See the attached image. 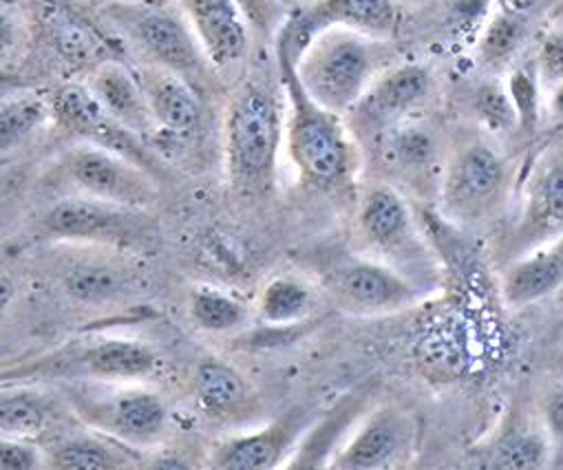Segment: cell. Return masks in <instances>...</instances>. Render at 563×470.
I'll use <instances>...</instances> for the list:
<instances>
[{"instance_id":"obj_1","label":"cell","mask_w":563,"mask_h":470,"mask_svg":"<svg viewBox=\"0 0 563 470\" xmlns=\"http://www.w3.org/2000/svg\"><path fill=\"white\" fill-rule=\"evenodd\" d=\"M278 69L288 100L286 146L295 168L310 186H343L356 168V148L343 115L317 104L299 82L295 65L280 54Z\"/></svg>"},{"instance_id":"obj_2","label":"cell","mask_w":563,"mask_h":470,"mask_svg":"<svg viewBox=\"0 0 563 470\" xmlns=\"http://www.w3.org/2000/svg\"><path fill=\"white\" fill-rule=\"evenodd\" d=\"M286 120L274 89L263 80L245 82L230 100L225 118V164L241 192L263 194L274 186Z\"/></svg>"},{"instance_id":"obj_3","label":"cell","mask_w":563,"mask_h":470,"mask_svg":"<svg viewBox=\"0 0 563 470\" xmlns=\"http://www.w3.org/2000/svg\"><path fill=\"white\" fill-rule=\"evenodd\" d=\"M295 69L317 104L336 115L352 113L383 74L378 41L343 27L328 30L312 41Z\"/></svg>"},{"instance_id":"obj_4","label":"cell","mask_w":563,"mask_h":470,"mask_svg":"<svg viewBox=\"0 0 563 470\" xmlns=\"http://www.w3.org/2000/svg\"><path fill=\"white\" fill-rule=\"evenodd\" d=\"M107 16L146 56V63L184 76L197 89L214 82L217 69L208 60L192 25L175 12L137 0H118L107 10Z\"/></svg>"},{"instance_id":"obj_5","label":"cell","mask_w":563,"mask_h":470,"mask_svg":"<svg viewBox=\"0 0 563 470\" xmlns=\"http://www.w3.org/2000/svg\"><path fill=\"white\" fill-rule=\"evenodd\" d=\"M63 175L96 199L148 210L159 199L155 175L140 164L89 142H76L60 157Z\"/></svg>"},{"instance_id":"obj_6","label":"cell","mask_w":563,"mask_h":470,"mask_svg":"<svg viewBox=\"0 0 563 470\" xmlns=\"http://www.w3.org/2000/svg\"><path fill=\"white\" fill-rule=\"evenodd\" d=\"M49 239L89 246H124L151 227L144 208H131L89 194L56 201L41 221Z\"/></svg>"},{"instance_id":"obj_7","label":"cell","mask_w":563,"mask_h":470,"mask_svg":"<svg viewBox=\"0 0 563 470\" xmlns=\"http://www.w3.org/2000/svg\"><path fill=\"white\" fill-rule=\"evenodd\" d=\"M49 104H52V115L54 124L71 139L76 142H89L102 148H109L155 177L162 170V164L155 159V155L148 153L146 144L142 142L140 135L133 131L124 128L118 124L93 98L87 85H76V82H65L56 87L54 91L47 93Z\"/></svg>"},{"instance_id":"obj_8","label":"cell","mask_w":563,"mask_h":470,"mask_svg":"<svg viewBox=\"0 0 563 470\" xmlns=\"http://www.w3.org/2000/svg\"><path fill=\"white\" fill-rule=\"evenodd\" d=\"M396 21V0H317L280 32L278 54L297 65L312 41L334 27L385 41L394 34Z\"/></svg>"},{"instance_id":"obj_9","label":"cell","mask_w":563,"mask_h":470,"mask_svg":"<svg viewBox=\"0 0 563 470\" xmlns=\"http://www.w3.org/2000/svg\"><path fill=\"white\" fill-rule=\"evenodd\" d=\"M506 183L501 157L486 144L460 148L442 179V214L451 221L473 223L488 216Z\"/></svg>"},{"instance_id":"obj_10","label":"cell","mask_w":563,"mask_h":470,"mask_svg":"<svg viewBox=\"0 0 563 470\" xmlns=\"http://www.w3.org/2000/svg\"><path fill=\"white\" fill-rule=\"evenodd\" d=\"M76 404L82 409L85 419L122 441L148 444L159 437L168 419L164 400L144 389H124L102 398H87Z\"/></svg>"},{"instance_id":"obj_11","label":"cell","mask_w":563,"mask_h":470,"mask_svg":"<svg viewBox=\"0 0 563 470\" xmlns=\"http://www.w3.org/2000/svg\"><path fill=\"white\" fill-rule=\"evenodd\" d=\"M336 299L356 314H387L416 305L422 292L389 266L356 261L341 268L332 281Z\"/></svg>"},{"instance_id":"obj_12","label":"cell","mask_w":563,"mask_h":470,"mask_svg":"<svg viewBox=\"0 0 563 470\" xmlns=\"http://www.w3.org/2000/svg\"><path fill=\"white\" fill-rule=\"evenodd\" d=\"M135 74L157 122L159 135L166 133L170 137H188L201 128L203 100L192 82L151 63L140 65Z\"/></svg>"},{"instance_id":"obj_13","label":"cell","mask_w":563,"mask_h":470,"mask_svg":"<svg viewBox=\"0 0 563 470\" xmlns=\"http://www.w3.org/2000/svg\"><path fill=\"white\" fill-rule=\"evenodd\" d=\"M181 3L217 74L234 69L247 54V23L239 0H181Z\"/></svg>"},{"instance_id":"obj_14","label":"cell","mask_w":563,"mask_h":470,"mask_svg":"<svg viewBox=\"0 0 563 470\" xmlns=\"http://www.w3.org/2000/svg\"><path fill=\"white\" fill-rule=\"evenodd\" d=\"M413 444V419L394 409H380L367 417L352 441L339 452L334 468L376 470L398 463Z\"/></svg>"},{"instance_id":"obj_15","label":"cell","mask_w":563,"mask_h":470,"mask_svg":"<svg viewBox=\"0 0 563 470\" xmlns=\"http://www.w3.org/2000/svg\"><path fill=\"white\" fill-rule=\"evenodd\" d=\"M98 104L124 128L133 131L142 139L159 135L157 122L146 102L144 89L137 80L135 69L118 63L115 58L104 60L89 71L85 82Z\"/></svg>"},{"instance_id":"obj_16","label":"cell","mask_w":563,"mask_h":470,"mask_svg":"<svg viewBox=\"0 0 563 470\" xmlns=\"http://www.w3.org/2000/svg\"><path fill=\"white\" fill-rule=\"evenodd\" d=\"M559 234H563V155L545 159L532 177L515 239L521 255H528Z\"/></svg>"},{"instance_id":"obj_17","label":"cell","mask_w":563,"mask_h":470,"mask_svg":"<svg viewBox=\"0 0 563 470\" xmlns=\"http://www.w3.org/2000/svg\"><path fill=\"white\" fill-rule=\"evenodd\" d=\"M433 89V76L422 65H400L383 71L354 109L367 122L387 131L413 113Z\"/></svg>"},{"instance_id":"obj_18","label":"cell","mask_w":563,"mask_h":470,"mask_svg":"<svg viewBox=\"0 0 563 470\" xmlns=\"http://www.w3.org/2000/svg\"><path fill=\"white\" fill-rule=\"evenodd\" d=\"M306 424L303 411L292 409L284 417L267 424L261 430H252L219 444L210 457V463L221 470H267L286 457L297 441L299 430Z\"/></svg>"},{"instance_id":"obj_19","label":"cell","mask_w":563,"mask_h":470,"mask_svg":"<svg viewBox=\"0 0 563 470\" xmlns=\"http://www.w3.org/2000/svg\"><path fill=\"white\" fill-rule=\"evenodd\" d=\"M358 232L367 246L398 253L413 237V219L405 197L387 181L365 188L358 199Z\"/></svg>"},{"instance_id":"obj_20","label":"cell","mask_w":563,"mask_h":470,"mask_svg":"<svg viewBox=\"0 0 563 470\" xmlns=\"http://www.w3.org/2000/svg\"><path fill=\"white\" fill-rule=\"evenodd\" d=\"M563 288V237L552 248L521 255L501 277V299L508 307L532 305Z\"/></svg>"},{"instance_id":"obj_21","label":"cell","mask_w":563,"mask_h":470,"mask_svg":"<svg viewBox=\"0 0 563 470\" xmlns=\"http://www.w3.org/2000/svg\"><path fill=\"white\" fill-rule=\"evenodd\" d=\"M133 279L124 264L107 255H85L69 264L63 286L69 299L85 305H102L122 296Z\"/></svg>"},{"instance_id":"obj_22","label":"cell","mask_w":563,"mask_h":470,"mask_svg":"<svg viewBox=\"0 0 563 470\" xmlns=\"http://www.w3.org/2000/svg\"><path fill=\"white\" fill-rule=\"evenodd\" d=\"M155 367L157 356L151 347L124 338L96 343L80 356V369L98 380H142Z\"/></svg>"},{"instance_id":"obj_23","label":"cell","mask_w":563,"mask_h":470,"mask_svg":"<svg viewBox=\"0 0 563 470\" xmlns=\"http://www.w3.org/2000/svg\"><path fill=\"white\" fill-rule=\"evenodd\" d=\"M195 398L212 417H230L250 402V387L230 365L206 358L195 371Z\"/></svg>"},{"instance_id":"obj_24","label":"cell","mask_w":563,"mask_h":470,"mask_svg":"<svg viewBox=\"0 0 563 470\" xmlns=\"http://www.w3.org/2000/svg\"><path fill=\"white\" fill-rule=\"evenodd\" d=\"M45 25L49 30V43L65 63L96 69L107 60L100 58V52H104L102 36L85 19L54 8L45 16Z\"/></svg>"},{"instance_id":"obj_25","label":"cell","mask_w":563,"mask_h":470,"mask_svg":"<svg viewBox=\"0 0 563 470\" xmlns=\"http://www.w3.org/2000/svg\"><path fill=\"white\" fill-rule=\"evenodd\" d=\"M47 122H54L49 96L36 91L5 93L3 102H0V146H3V153L23 146Z\"/></svg>"},{"instance_id":"obj_26","label":"cell","mask_w":563,"mask_h":470,"mask_svg":"<svg viewBox=\"0 0 563 470\" xmlns=\"http://www.w3.org/2000/svg\"><path fill=\"white\" fill-rule=\"evenodd\" d=\"M54 404L47 395L30 389L3 391L0 400V428L8 437H36L52 426Z\"/></svg>"},{"instance_id":"obj_27","label":"cell","mask_w":563,"mask_h":470,"mask_svg":"<svg viewBox=\"0 0 563 470\" xmlns=\"http://www.w3.org/2000/svg\"><path fill=\"white\" fill-rule=\"evenodd\" d=\"M312 290L292 277L272 279L258 299V316L274 327H288L303 321L312 310Z\"/></svg>"},{"instance_id":"obj_28","label":"cell","mask_w":563,"mask_h":470,"mask_svg":"<svg viewBox=\"0 0 563 470\" xmlns=\"http://www.w3.org/2000/svg\"><path fill=\"white\" fill-rule=\"evenodd\" d=\"M47 459L52 468L60 470H118L126 466L124 452L113 444L85 435L58 441Z\"/></svg>"},{"instance_id":"obj_29","label":"cell","mask_w":563,"mask_h":470,"mask_svg":"<svg viewBox=\"0 0 563 470\" xmlns=\"http://www.w3.org/2000/svg\"><path fill=\"white\" fill-rule=\"evenodd\" d=\"M383 157L394 170L418 175L433 164L435 139L427 128L400 122V126L387 131L383 142Z\"/></svg>"},{"instance_id":"obj_30","label":"cell","mask_w":563,"mask_h":470,"mask_svg":"<svg viewBox=\"0 0 563 470\" xmlns=\"http://www.w3.org/2000/svg\"><path fill=\"white\" fill-rule=\"evenodd\" d=\"M190 316L203 332L225 334L239 329L245 323L247 312L234 296L221 290L201 288L195 290L190 299Z\"/></svg>"},{"instance_id":"obj_31","label":"cell","mask_w":563,"mask_h":470,"mask_svg":"<svg viewBox=\"0 0 563 470\" xmlns=\"http://www.w3.org/2000/svg\"><path fill=\"white\" fill-rule=\"evenodd\" d=\"M552 461V448L545 430H512L495 448L493 466L508 470L543 468Z\"/></svg>"},{"instance_id":"obj_32","label":"cell","mask_w":563,"mask_h":470,"mask_svg":"<svg viewBox=\"0 0 563 470\" xmlns=\"http://www.w3.org/2000/svg\"><path fill=\"white\" fill-rule=\"evenodd\" d=\"M526 38V21L519 14H499L490 21L482 45L479 56L488 65H501L510 60Z\"/></svg>"},{"instance_id":"obj_33","label":"cell","mask_w":563,"mask_h":470,"mask_svg":"<svg viewBox=\"0 0 563 470\" xmlns=\"http://www.w3.org/2000/svg\"><path fill=\"white\" fill-rule=\"evenodd\" d=\"M541 78H539V69L537 63H530L517 71L510 74L508 78V93L510 100L515 104L517 118H519V126L526 131H534L539 124V115H541Z\"/></svg>"},{"instance_id":"obj_34","label":"cell","mask_w":563,"mask_h":470,"mask_svg":"<svg viewBox=\"0 0 563 470\" xmlns=\"http://www.w3.org/2000/svg\"><path fill=\"white\" fill-rule=\"evenodd\" d=\"M473 109L479 122L488 131L499 133V131H512L519 126V118L510 100V93L506 87L497 82H484L477 87L473 96Z\"/></svg>"},{"instance_id":"obj_35","label":"cell","mask_w":563,"mask_h":470,"mask_svg":"<svg viewBox=\"0 0 563 470\" xmlns=\"http://www.w3.org/2000/svg\"><path fill=\"white\" fill-rule=\"evenodd\" d=\"M541 415H543V430L552 448V461L556 466H563V380L554 382L543 393Z\"/></svg>"},{"instance_id":"obj_36","label":"cell","mask_w":563,"mask_h":470,"mask_svg":"<svg viewBox=\"0 0 563 470\" xmlns=\"http://www.w3.org/2000/svg\"><path fill=\"white\" fill-rule=\"evenodd\" d=\"M41 450L27 437H8L0 441V468L3 470H34L43 463Z\"/></svg>"},{"instance_id":"obj_37","label":"cell","mask_w":563,"mask_h":470,"mask_svg":"<svg viewBox=\"0 0 563 470\" xmlns=\"http://www.w3.org/2000/svg\"><path fill=\"white\" fill-rule=\"evenodd\" d=\"M537 69L541 85L552 89L563 82V30L550 34L539 52Z\"/></svg>"},{"instance_id":"obj_38","label":"cell","mask_w":563,"mask_h":470,"mask_svg":"<svg viewBox=\"0 0 563 470\" xmlns=\"http://www.w3.org/2000/svg\"><path fill=\"white\" fill-rule=\"evenodd\" d=\"M550 111L559 122H563V82L550 89Z\"/></svg>"},{"instance_id":"obj_39","label":"cell","mask_w":563,"mask_h":470,"mask_svg":"<svg viewBox=\"0 0 563 470\" xmlns=\"http://www.w3.org/2000/svg\"><path fill=\"white\" fill-rule=\"evenodd\" d=\"M153 468H190V463L181 461L179 457H159L153 461Z\"/></svg>"},{"instance_id":"obj_40","label":"cell","mask_w":563,"mask_h":470,"mask_svg":"<svg viewBox=\"0 0 563 470\" xmlns=\"http://www.w3.org/2000/svg\"><path fill=\"white\" fill-rule=\"evenodd\" d=\"M239 3H241V5H243V3H245V5H254V3H258V0H239Z\"/></svg>"},{"instance_id":"obj_41","label":"cell","mask_w":563,"mask_h":470,"mask_svg":"<svg viewBox=\"0 0 563 470\" xmlns=\"http://www.w3.org/2000/svg\"><path fill=\"white\" fill-rule=\"evenodd\" d=\"M559 14H561V16H563V5H561V10H559Z\"/></svg>"}]
</instances>
